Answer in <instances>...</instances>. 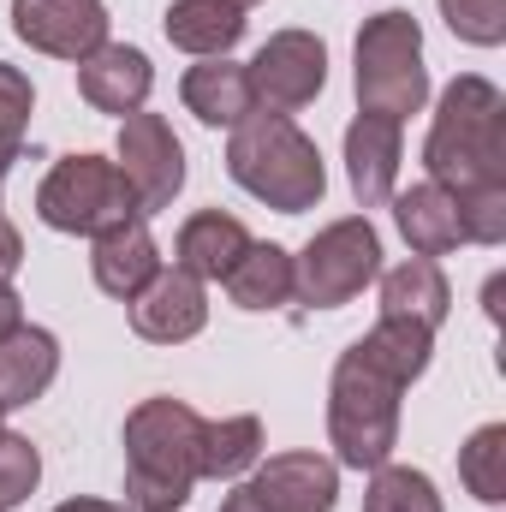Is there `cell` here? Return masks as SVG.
<instances>
[{
  "label": "cell",
  "mask_w": 506,
  "mask_h": 512,
  "mask_svg": "<svg viewBox=\"0 0 506 512\" xmlns=\"http://www.w3.org/2000/svg\"><path fill=\"white\" fill-rule=\"evenodd\" d=\"M423 167L441 191H489L506 185V96L465 72L441 90L435 126L423 137Z\"/></svg>",
  "instance_id": "cell-1"
},
{
  "label": "cell",
  "mask_w": 506,
  "mask_h": 512,
  "mask_svg": "<svg viewBox=\"0 0 506 512\" xmlns=\"http://www.w3.org/2000/svg\"><path fill=\"white\" fill-rule=\"evenodd\" d=\"M203 417L185 399H143L126 417V507L179 512L197 489Z\"/></svg>",
  "instance_id": "cell-2"
},
{
  "label": "cell",
  "mask_w": 506,
  "mask_h": 512,
  "mask_svg": "<svg viewBox=\"0 0 506 512\" xmlns=\"http://www.w3.org/2000/svg\"><path fill=\"white\" fill-rule=\"evenodd\" d=\"M227 173H233V185H245L256 203H268L280 215H304L328 191L322 149L292 126L286 114H251V120H239L233 143H227Z\"/></svg>",
  "instance_id": "cell-3"
},
{
  "label": "cell",
  "mask_w": 506,
  "mask_h": 512,
  "mask_svg": "<svg viewBox=\"0 0 506 512\" xmlns=\"http://www.w3.org/2000/svg\"><path fill=\"white\" fill-rule=\"evenodd\" d=\"M399 393L381 370H370L352 346L334 364L328 382V441H334V465L346 471H376L399 447Z\"/></svg>",
  "instance_id": "cell-4"
},
{
  "label": "cell",
  "mask_w": 506,
  "mask_h": 512,
  "mask_svg": "<svg viewBox=\"0 0 506 512\" xmlns=\"http://www.w3.org/2000/svg\"><path fill=\"white\" fill-rule=\"evenodd\" d=\"M358 102L364 114L399 120L417 114L429 102V72H423V30L411 12L387 6L376 18H364L358 30Z\"/></svg>",
  "instance_id": "cell-5"
},
{
  "label": "cell",
  "mask_w": 506,
  "mask_h": 512,
  "mask_svg": "<svg viewBox=\"0 0 506 512\" xmlns=\"http://www.w3.org/2000/svg\"><path fill=\"white\" fill-rule=\"evenodd\" d=\"M36 215L54 233H78V239H102L114 227L137 221L131 185L108 155H66L48 167L42 191H36Z\"/></svg>",
  "instance_id": "cell-6"
},
{
  "label": "cell",
  "mask_w": 506,
  "mask_h": 512,
  "mask_svg": "<svg viewBox=\"0 0 506 512\" xmlns=\"http://www.w3.org/2000/svg\"><path fill=\"white\" fill-rule=\"evenodd\" d=\"M376 274H381V233L364 215H346V221L322 227L304 251L292 256V292L304 304H316V310L352 304Z\"/></svg>",
  "instance_id": "cell-7"
},
{
  "label": "cell",
  "mask_w": 506,
  "mask_h": 512,
  "mask_svg": "<svg viewBox=\"0 0 506 512\" xmlns=\"http://www.w3.org/2000/svg\"><path fill=\"white\" fill-rule=\"evenodd\" d=\"M114 167L131 185V203L137 215H155L179 197L185 185V143L173 137V126L161 114H126L120 120V143H114Z\"/></svg>",
  "instance_id": "cell-8"
},
{
  "label": "cell",
  "mask_w": 506,
  "mask_h": 512,
  "mask_svg": "<svg viewBox=\"0 0 506 512\" xmlns=\"http://www.w3.org/2000/svg\"><path fill=\"white\" fill-rule=\"evenodd\" d=\"M262 114H298L322 96L328 84V42L310 30H280L256 48V60L245 66Z\"/></svg>",
  "instance_id": "cell-9"
},
{
  "label": "cell",
  "mask_w": 506,
  "mask_h": 512,
  "mask_svg": "<svg viewBox=\"0 0 506 512\" xmlns=\"http://www.w3.org/2000/svg\"><path fill=\"white\" fill-rule=\"evenodd\" d=\"M12 30L36 54L90 60L108 42V6L102 0H12Z\"/></svg>",
  "instance_id": "cell-10"
},
{
  "label": "cell",
  "mask_w": 506,
  "mask_h": 512,
  "mask_svg": "<svg viewBox=\"0 0 506 512\" xmlns=\"http://www.w3.org/2000/svg\"><path fill=\"white\" fill-rule=\"evenodd\" d=\"M203 322H209V298H203V280L185 268H161L131 298V334L149 346H185L203 334Z\"/></svg>",
  "instance_id": "cell-11"
},
{
  "label": "cell",
  "mask_w": 506,
  "mask_h": 512,
  "mask_svg": "<svg viewBox=\"0 0 506 512\" xmlns=\"http://www.w3.org/2000/svg\"><path fill=\"white\" fill-rule=\"evenodd\" d=\"M251 501L262 512H334L340 501V465L322 453H274L251 465Z\"/></svg>",
  "instance_id": "cell-12"
},
{
  "label": "cell",
  "mask_w": 506,
  "mask_h": 512,
  "mask_svg": "<svg viewBox=\"0 0 506 512\" xmlns=\"http://www.w3.org/2000/svg\"><path fill=\"white\" fill-rule=\"evenodd\" d=\"M155 90V66L143 48H126V42H102L90 60H78V96L96 108V114H137Z\"/></svg>",
  "instance_id": "cell-13"
},
{
  "label": "cell",
  "mask_w": 506,
  "mask_h": 512,
  "mask_svg": "<svg viewBox=\"0 0 506 512\" xmlns=\"http://www.w3.org/2000/svg\"><path fill=\"white\" fill-rule=\"evenodd\" d=\"M399 161H405V137L399 120H381V114H358L346 126V179H352V197L364 209L393 203V185H399Z\"/></svg>",
  "instance_id": "cell-14"
},
{
  "label": "cell",
  "mask_w": 506,
  "mask_h": 512,
  "mask_svg": "<svg viewBox=\"0 0 506 512\" xmlns=\"http://www.w3.org/2000/svg\"><path fill=\"white\" fill-rule=\"evenodd\" d=\"M90 274H96V286H102L108 298H120V304H131V298L161 274V251H155L143 215L96 239V251H90Z\"/></svg>",
  "instance_id": "cell-15"
},
{
  "label": "cell",
  "mask_w": 506,
  "mask_h": 512,
  "mask_svg": "<svg viewBox=\"0 0 506 512\" xmlns=\"http://www.w3.org/2000/svg\"><path fill=\"white\" fill-rule=\"evenodd\" d=\"M245 251H251L245 221H233V215H221V209H197V215L179 227V239H173V268H185V274H197V280H227L233 262Z\"/></svg>",
  "instance_id": "cell-16"
},
{
  "label": "cell",
  "mask_w": 506,
  "mask_h": 512,
  "mask_svg": "<svg viewBox=\"0 0 506 512\" xmlns=\"http://www.w3.org/2000/svg\"><path fill=\"white\" fill-rule=\"evenodd\" d=\"M393 221H399L405 245H411L417 256H429V262L465 245V227H459V203H453V191H441L435 179H423V185L399 191V197H393Z\"/></svg>",
  "instance_id": "cell-17"
},
{
  "label": "cell",
  "mask_w": 506,
  "mask_h": 512,
  "mask_svg": "<svg viewBox=\"0 0 506 512\" xmlns=\"http://www.w3.org/2000/svg\"><path fill=\"white\" fill-rule=\"evenodd\" d=\"M179 102H185L203 126H239V120H251V114H256L251 72H245V66H233L227 54H221V60H203V66H191V72H185Z\"/></svg>",
  "instance_id": "cell-18"
},
{
  "label": "cell",
  "mask_w": 506,
  "mask_h": 512,
  "mask_svg": "<svg viewBox=\"0 0 506 512\" xmlns=\"http://www.w3.org/2000/svg\"><path fill=\"white\" fill-rule=\"evenodd\" d=\"M447 310H453V286L429 256H411L381 274V316H399V322H417L435 334L447 322Z\"/></svg>",
  "instance_id": "cell-19"
},
{
  "label": "cell",
  "mask_w": 506,
  "mask_h": 512,
  "mask_svg": "<svg viewBox=\"0 0 506 512\" xmlns=\"http://www.w3.org/2000/svg\"><path fill=\"white\" fill-rule=\"evenodd\" d=\"M54 376H60V340L48 328H18L0 340V405L6 411L42 399Z\"/></svg>",
  "instance_id": "cell-20"
},
{
  "label": "cell",
  "mask_w": 506,
  "mask_h": 512,
  "mask_svg": "<svg viewBox=\"0 0 506 512\" xmlns=\"http://www.w3.org/2000/svg\"><path fill=\"white\" fill-rule=\"evenodd\" d=\"M167 42L197 54V60H221L239 36H245V12L227 6V0H173L167 18H161Z\"/></svg>",
  "instance_id": "cell-21"
},
{
  "label": "cell",
  "mask_w": 506,
  "mask_h": 512,
  "mask_svg": "<svg viewBox=\"0 0 506 512\" xmlns=\"http://www.w3.org/2000/svg\"><path fill=\"white\" fill-rule=\"evenodd\" d=\"M370 370H381L393 387H411L423 370H429V352H435V334L417 328V322H399V316H381L376 328L352 346Z\"/></svg>",
  "instance_id": "cell-22"
},
{
  "label": "cell",
  "mask_w": 506,
  "mask_h": 512,
  "mask_svg": "<svg viewBox=\"0 0 506 512\" xmlns=\"http://www.w3.org/2000/svg\"><path fill=\"white\" fill-rule=\"evenodd\" d=\"M227 292H233L239 310H280L292 298V251L251 239V251L239 256L233 274H227Z\"/></svg>",
  "instance_id": "cell-23"
},
{
  "label": "cell",
  "mask_w": 506,
  "mask_h": 512,
  "mask_svg": "<svg viewBox=\"0 0 506 512\" xmlns=\"http://www.w3.org/2000/svg\"><path fill=\"white\" fill-rule=\"evenodd\" d=\"M256 459H262V417H221V423H203V447H197V477H215V483H233L245 477Z\"/></svg>",
  "instance_id": "cell-24"
},
{
  "label": "cell",
  "mask_w": 506,
  "mask_h": 512,
  "mask_svg": "<svg viewBox=\"0 0 506 512\" xmlns=\"http://www.w3.org/2000/svg\"><path fill=\"white\" fill-rule=\"evenodd\" d=\"M459 483H465L483 507H501L506 501V423H483V429L459 447Z\"/></svg>",
  "instance_id": "cell-25"
},
{
  "label": "cell",
  "mask_w": 506,
  "mask_h": 512,
  "mask_svg": "<svg viewBox=\"0 0 506 512\" xmlns=\"http://www.w3.org/2000/svg\"><path fill=\"white\" fill-rule=\"evenodd\" d=\"M364 512H441V495L411 465H376L364 489Z\"/></svg>",
  "instance_id": "cell-26"
},
{
  "label": "cell",
  "mask_w": 506,
  "mask_h": 512,
  "mask_svg": "<svg viewBox=\"0 0 506 512\" xmlns=\"http://www.w3.org/2000/svg\"><path fill=\"white\" fill-rule=\"evenodd\" d=\"M30 108H36L30 78H24L18 66L0 60V167L18 161V149H24V126H30Z\"/></svg>",
  "instance_id": "cell-27"
},
{
  "label": "cell",
  "mask_w": 506,
  "mask_h": 512,
  "mask_svg": "<svg viewBox=\"0 0 506 512\" xmlns=\"http://www.w3.org/2000/svg\"><path fill=\"white\" fill-rule=\"evenodd\" d=\"M441 18L471 48H501L506 42V0H441Z\"/></svg>",
  "instance_id": "cell-28"
},
{
  "label": "cell",
  "mask_w": 506,
  "mask_h": 512,
  "mask_svg": "<svg viewBox=\"0 0 506 512\" xmlns=\"http://www.w3.org/2000/svg\"><path fill=\"white\" fill-rule=\"evenodd\" d=\"M36 483H42V453H36L24 435L0 429V512H12L18 501H30Z\"/></svg>",
  "instance_id": "cell-29"
},
{
  "label": "cell",
  "mask_w": 506,
  "mask_h": 512,
  "mask_svg": "<svg viewBox=\"0 0 506 512\" xmlns=\"http://www.w3.org/2000/svg\"><path fill=\"white\" fill-rule=\"evenodd\" d=\"M453 203H459L465 245H501L506 239V185H489V191H453Z\"/></svg>",
  "instance_id": "cell-30"
},
{
  "label": "cell",
  "mask_w": 506,
  "mask_h": 512,
  "mask_svg": "<svg viewBox=\"0 0 506 512\" xmlns=\"http://www.w3.org/2000/svg\"><path fill=\"white\" fill-rule=\"evenodd\" d=\"M18 262H24V239H18V227L0 215V280H12V274H18Z\"/></svg>",
  "instance_id": "cell-31"
},
{
  "label": "cell",
  "mask_w": 506,
  "mask_h": 512,
  "mask_svg": "<svg viewBox=\"0 0 506 512\" xmlns=\"http://www.w3.org/2000/svg\"><path fill=\"white\" fill-rule=\"evenodd\" d=\"M24 328V298L12 292V280H0V340Z\"/></svg>",
  "instance_id": "cell-32"
},
{
  "label": "cell",
  "mask_w": 506,
  "mask_h": 512,
  "mask_svg": "<svg viewBox=\"0 0 506 512\" xmlns=\"http://www.w3.org/2000/svg\"><path fill=\"white\" fill-rule=\"evenodd\" d=\"M54 512H131V507H120V501H90V495H78V501H60Z\"/></svg>",
  "instance_id": "cell-33"
},
{
  "label": "cell",
  "mask_w": 506,
  "mask_h": 512,
  "mask_svg": "<svg viewBox=\"0 0 506 512\" xmlns=\"http://www.w3.org/2000/svg\"><path fill=\"white\" fill-rule=\"evenodd\" d=\"M221 512H262V507H256V501H251V489L239 483V489H233V495L221 501Z\"/></svg>",
  "instance_id": "cell-34"
},
{
  "label": "cell",
  "mask_w": 506,
  "mask_h": 512,
  "mask_svg": "<svg viewBox=\"0 0 506 512\" xmlns=\"http://www.w3.org/2000/svg\"><path fill=\"white\" fill-rule=\"evenodd\" d=\"M227 6H239V12H245V6H262V0H227Z\"/></svg>",
  "instance_id": "cell-35"
},
{
  "label": "cell",
  "mask_w": 506,
  "mask_h": 512,
  "mask_svg": "<svg viewBox=\"0 0 506 512\" xmlns=\"http://www.w3.org/2000/svg\"><path fill=\"white\" fill-rule=\"evenodd\" d=\"M0 417H6V405H0ZM0 429H6V423H0Z\"/></svg>",
  "instance_id": "cell-36"
},
{
  "label": "cell",
  "mask_w": 506,
  "mask_h": 512,
  "mask_svg": "<svg viewBox=\"0 0 506 512\" xmlns=\"http://www.w3.org/2000/svg\"><path fill=\"white\" fill-rule=\"evenodd\" d=\"M0 185H6V167H0Z\"/></svg>",
  "instance_id": "cell-37"
}]
</instances>
